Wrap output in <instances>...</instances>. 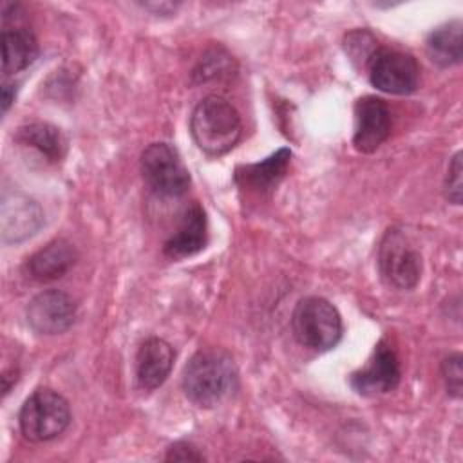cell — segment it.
Masks as SVG:
<instances>
[{
	"label": "cell",
	"mask_w": 463,
	"mask_h": 463,
	"mask_svg": "<svg viewBox=\"0 0 463 463\" xmlns=\"http://www.w3.org/2000/svg\"><path fill=\"white\" fill-rule=\"evenodd\" d=\"M291 329L300 345L313 351H329L342 338V318L329 300L306 297L293 309Z\"/></svg>",
	"instance_id": "obj_3"
},
{
	"label": "cell",
	"mask_w": 463,
	"mask_h": 463,
	"mask_svg": "<svg viewBox=\"0 0 463 463\" xmlns=\"http://www.w3.org/2000/svg\"><path fill=\"white\" fill-rule=\"evenodd\" d=\"M441 374L445 380L447 392L454 398H459L461 385H463V371H461V354L459 353H452L443 358Z\"/></svg>",
	"instance_id": "obj_19"
},
{
	"label": "cell",
	"mask_w": 463,
	"mask_h": 463,
	"mask_svg": "<svg viewBox=\"0 0 463 463\" xmlns=\"http://www.w3.org/2000/svg\"><path fill=\"white\" fill-rule=\"evenodd\" d=\"M143 7L152 9V11H156V13H170V11H175L177 4H170V2H161V4H143Z\"/></svg>",
	"instance_id": "obj_23"
},
{
	"label": "cell",
	"mask_w": 463,
	"mask_h": 463,
	"mask_svg": "<svg viewBox=\"0 0 463 463\" xmlns=\"http://www.w3.org/2000/svg\"><path fill=\"white\" fill-rule=\"evenodd\" d=\"M143 181L161 197H179L190 186V172L170 143H150L139 159Z\"/></svg>",
	"instance_id": "obj_5"
},
{
	"label": "cell",
	"mask_w": 463,
	"mask_h": 463,
	"mask_svg": "<svg viewBox=\"0 0 463 463\" xmlns=\"http://www.w3.org/2000/svg\"><path fill=\"white\" fill-rule=\"evenodd\" d=\"M391 112L387 103L376 96H364L354 103L353 145L362 154H371L389 137Z\"/></svg>",
	"instance_id": "obj_10"
},
{
	"label": "cell",
	"mask_w": 463,
	"mask_h": 463,
	"mask_svg": "<svg viewBox=\"0 0 463 463\" xmlns=\"http://www.w3.org/2000/svg\"><path fill=\"white\" fill-rule=\"evenodd\" d=\"M76 259L78 253L72 242L67 239H54L25 260L24 271L36 282H52L61 279L74 266Z\"/></svg>",
	"instance_id": "obj_14"
},
{
	"label": "cell",
	"mask_w": 463,
	"mask_h": 463,
	"mask_svg": "<svg viewBox=\"0 0 463 463\" xmlns=\"http://www.w3.org/2000/svg\"><path fill=\"white\" fill-rule=\"evenodd\" d=\"M172 345L157 336L146 338L136 354V376L137 383L145 391H154L161 387L174 365Z\"/></svg>",
	"instance_id": "obj_13"
},
{
	"label": "cell",
	"mask_w": 463,
	"mask_h": 463,
	"mask_svg": "<svg viewBox=\"0 0 463 463\" xmlns=\"http://www.w3.org/2000/svg\"><path fill=\"white\" fill-rule=\"evenodd\" d=\"M27 322L40 335H60L67 331L76 318L74 300L60 289L38 293L27 306Z\"/></svg>",
	"instance_id": "obj_9"
},
{
	"label": "cell",
	"mask_w": 463,
	"mask_h": 463,
	"mask_svg": "<svg viewBox=\"0 0 463 463\" xmlns=\"http://www.w3.org/2000/svg\"><path fill=\"white\" fill-rule=\"evenodd\" d=\"M237 387V369L230 354L219 349L195 353L183 371L184 396L197 407H215Z\"/></svg>",
	"instance_id": "obj_1"
},
{
	"label": "cell",
	"mask_w": 463,
	"mask_h": 463,
	"mask_svg": "<svg viewBox=\"0 0 463 463\" xmlns=\"http://www.w3.org/2000/svg\"><path fill=\"white\" fill-rule=\"evenodd\" d=\"M382 279L396 289H412L421 277V255L400 228H389L378 246Z\"/></svg>",
	"instance_id": "obj_6"
},
{
	"label": "cell",
	"mask_w": 463,
	"mask_h": 463,
	"mask_svg": "<svg viewBox=\"0 0 463 463\" xmlns=\"http://www.w3.org/2000/svg\"><path fill=\"white\" fill-rule=\"evenodd\" d=\"M427 56L438 67L458 65L463 58V24L461 20H450L427 36Z\"/></svg>",
	"instance_id": "obj_17"
},
{
	"label": "cell",
	"mask_w": 463,
	"mask_h": 463,
	"mask_svg": "<svg viewBox=\"0 0 463 463\" xmlns=\"http://www.w3.org/2000/svg\"><path fill=\"white\" fill-rule=\"evenodd\" d=\"M402 376L400 360L387 340H380L367 364L349 376L351 387L362 396H378L398 387Z\"/></svg>",
	"instance_id": "obj_8"
},
{
	"label": "cell",
	"mask_w": 463,
	"mask_h": 463,
	"mask_svg": "<svg viewBox=\"0 0 463 463\" xmlns=\"http://www.w3.org/2000/svg\"><path fill=\"white\" fill-rule=\"evenodd\" d=\"M18 9L20 5H14V14H11L7 4H4L2 11V20H13V25H2V72L5 76L27 69L40 52L33 31L18 22Z\"/></svg>",
	"instance_id": "obj_11"
},
{
	"label": "cell",
	"mask_w": 463,
	"mask_h": 463,
	"mask_svg": "<svg viewBox=\"0 0 463 463\" xmlns=\"http://www.w3.org/2000/svg\"><path fill=\"white\" fill-rule=\"evenodd\" d=\"M190 132L208 156H224L241 139L242 123L235 107L221 96L201 99L190 118Z\"/></svg>",
	"instance_id": "obj_2"
},
{
	"label": "cell",
	"mask_w": 463,
	"mask_h": 463,
	"mask_svg": "<svg viewBox=\"0 0 463 463\" xmlns=\"http://www.w3.org/2000/svg\"><path fill=\"white\" fill-rule=\"evenodd\" d=\"M461 152H456L452 157L447 175H445V197L452 204H461V194H463V184H461Z\"/></svg>",
	"instance_id": "obj_20"
},
{
	"label": "cell",
	"mask_w": 463,
	"mask_h": 463,
	"mask_svg": "<svg viewBox=\"0 0 463 463\" xmlns=\"http://www.w3.org/2000/svg\"><path fill=\"white\" fill-rule=\"evenodd\" d=\"M16 139L25 145L34 148L38 154H42L47 161H61L67 154V137L63 132L51 125V123H29L18 128Z\"/></svg>",
	"instance_id": "obj_18"
},
{
	"label": "cell",
	"mask_w": 463,
	"mask_h": 463,
	"mask_svg": "<svg viewBox=\"0 0 463 463\" xmlns=\"http://www.w3.org/2000/svg\"><path fill=\"white\" fill-rule=\"evenodd\" d=\"M18 423L24 438L29 441L42 443L54 439L71 423L69 402L52 389H36L24 402Z\"/></svg>",
	"instance_id": "obj_4"
},
{
	"label": "cell",
	"mask_w": 463,
	"mask_h": 463,
	"mask_svg": "<svg viewBox=\"0 0 463 463\" xmlns=\"http://www.w3.org/2000/svg\"><path fill=\"white\" fill-rule=\"evenodd\" d=\"M165 459L166 461H204V456L197 450L195 445L188 441H177L168 447Z\"/></svg>",
	"instance_id": "obj_21"
},
{
	"label": "cell",
	"mask_w": 463,
	"mask_h": 463,
	"mask_svg": "<svg viewBox=\"0 0 463 463\" xmlns=\"http://www.w3.org/2000/svg\"><path fill=\"white\" fill-rule=\"evenodd\" d=\"M289 159H291V150L279 148L275 154H271L269 157H266L260 163L241 166L235 172V181L241 186L251 188L255 192L271 190L284 177Z\"/></svg>",
	"instance_id": "obj_16"
},
{
	"label": "cell",
	"mask_w": 463,
	"mask_h": 463,
	"mask_svg": "<svg viewBox=\"0 0 463 463\" xmlns=\"http://www.w3.org/2000/svg\"><path fill=\"white\" fill-rule=\"evenodd\" d=\"M206 215L204 210L194 203L183 215L174 235L166 239L163 244V253L170 259H184L206 246L208 232H206Z\"/></svg>",
	"instance_id": "obj_15"
},
{
	"label": "cell",
	"mask_w": 463,
	"mask_h": 463,
	"mask_svg": "<svg viewBox=\"0 0 463 463\" xmlns=\"http://www.w3.org/2000/svg\"><path fill=\"white\" fill-rule=\"evenodd\" d=\"M369 81L382 92L405 96L418 89L420 65L414 56L394 51L376 49L367 63Z\"/></svg>",
	"instance_id": "obj_7"
},
{
	"label": "cell",
	"mask_w": 463,
	"mask_h": 463,
	"mask_svg": "<svg viewBox=\"0 0 463 463\" xmlns=\"http://www.w3.org/2000/svg\"><path fill=\"white\" fill-rule=\"evenodd\" d=\"M43 222L40 204L22 192H4L2 237L5 242H20L38 232Z\"/></svg>",
	"instance_id": "obj_12"
},
{
	"label": "cell",
	"mask_w": 463,
	"mask_h": 463,
	"mask_svg": "<svg viewBox=\"0 0 463 463\" xmlns=\"http://www.w3.org/2000/svg\"><path fill=\"white\" fill-rule=\"evenodd\" d=\"M14 94H16V85L4 81L2 85V112L5 114L7 109L11 107V103L14 101Z\"/></svg>",
	"instance_id": "obj_22"
}]
</instances>
